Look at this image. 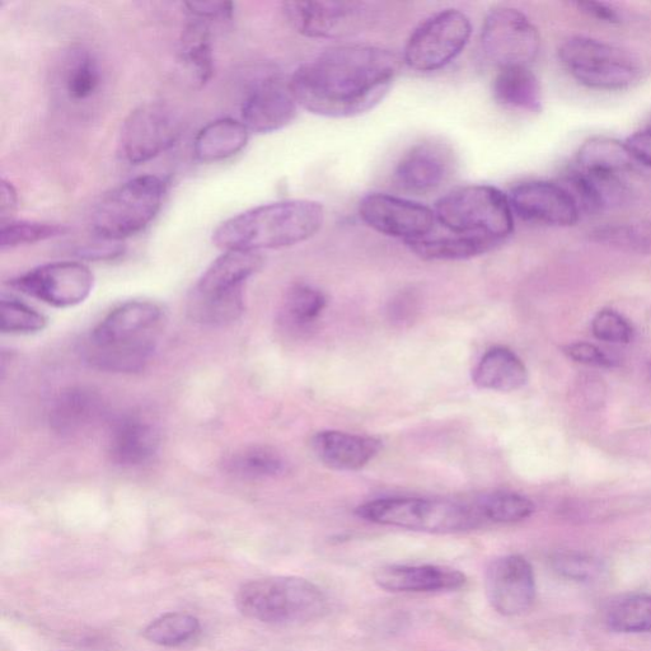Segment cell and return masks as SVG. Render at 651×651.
Returning <instances> with one entry per match:
<instances>
[{
	"label": "cell",
	"instance_id": "d6a6232c",
	"mask_svg": "<svg viewBox=\"0 0 651 651\" xmlns=\"http://www.w3.org/2000/svg\"><path fill=\"white\" fill-rule=\"evenodd\" d=\"M475 507L484 522L500 524L526 521L535 513L536 509L532 500L521 494L509 493V491H495V493L481 496Z\"/></svg>",
	"mask_w": 651,
	"mask_h": 651
},
{
	"label": "cell",
	"instance_id": "83f0119b",
	"mask_svg": "<svg viewBox=\"0 0 651 651\" xmlns=\"http://www.w3.org/2000/svg\"><path fill=\"white\" fill-rule=\"evenodd\" d=\"M406 245L423 260L458 261L487 254L498 247L500 243L487 237L453 234V237L432 238L428 236L420 238V240L406 242Z\"/></svg>",
	"mask_w": 651,
	"mask_h": 651
},
{
	"label": "cell",
	"instance_id": "f546056e",
	"mask_svg": "<svg viewBox=\"0 0 651 651\" xmlns=\"http://www.w3.org/2000/svg\"><path fill=\"white\" fill-rule=\"evenodd\" d=\"M634 161L626 143L597 137L589 139L579 149L576 168L585 172L620 175L621 172L629 170Z\"/></svg>",
	"mask_w": 651,
	"mask_h": 651
},
{
	"label": "cell",
	"instance_id": "74e56055",
	"mask_svg": "<svg viewBox=\"0 0 651 651\" xmlns=\"http://www.w3.org/2000/svg\"><path fill=\"white\" fill-rule=\"evenodd\" d=\"M0 307H2L0 308V322H2L3 334H36L48 326V320L44 315L16 298L3 297Z\"/></svg>",
	"mask_w": 651,
	"mask_h": 651
},
{
	"label": "cell",
	"instance_id": "7c38bea8",
	"mask_svg": "<svg viewBox=\"0 0 651 651\" xmlns=\"http://www.w3.org/2000/svg\"><path fill=\"white\" fill-rule=\"evenodd\" d=\"M180 116L162 102L143 103L130 112L120 130L121 157L130 165H143L161 156L180 138Z\"/></svg>",
	"mask_w": 651,
	"mask_h": 651
},
{
	"label": "cell",
	"instance_id": "603a6c76",
	"mask_svg": "<svg viewBox=\"0 0 651 651\" xmlns=\"http://www.w3.org/2000/svg\"><path fill=\"white\" fill-rule=\"evenodd\" d=\"M105 402L96 391L72 387L60 393L50 412V425L55 433L73 437L86 432L105 415Z\"/></svg>",
	"mask_w": 651,
	"mask_h": 651
},
{
	"label": "cell",
	"instance_id": "8d00e7d4",
	"mask_svg": "<svg viewBox=\"0 0 651 651\" xmlns=\"http://www.w3.org/2000/svg\"><path fill=\"white\" fill-rule=\"evenodd\" d=\"M65 233H67V228L59 226V224L14 220L7 226L0 227V250H13V248L34 245V243L64 236Z\"/></svg>",
	"mask_w": 651,
	"mask_h": 651
},
{
	"label": "cell",
	"instance_id": "e0dca14e",
	"mask_svg": "<svg viewBox=\"0 0 651 651\" xmlns=\"http://www.w3.org/2000/svg\"><path fill=\"white\" fill-rule=\"evenodd\" d=\"M485 589L491 607L500 615H522L536 599V578L531 562L521 555L499 557L486 570Z\"/></svg>",
	"mask_w": 651,
	"mask_h": 651
},
{
	"label": "cell",
	"instance_id": "f35d334b",
	"mask_svg": "<svg viewBox=\"0 0 651 651\" xmlns=\"http://www.w3.org/2000/svg\"><path fill=\"white\" fill-rule=\"evenodd\" d=\"M552 568L562 578L574 580V582H588L597 578L602 571L599 560L592 556L566 552L559 554L552 559Z\"/></svg>",
	"mask_w": 651,
	"mask_h": 651
},
{
	"label": "cell",
	"instance_id": "ffe728a7",
	"mask_svg": "<svg viewBox=\"0 0 651 651\" xmlns=\"http://www.w3.org/2000/svg\"><path fill=\"white\" fill-rule=\"evenodd\" d=\"M379 588L393 593L451 592L465 587L466 575L439 565H386L374 573Z\"/></svg>",
	"mask_w": 651,
	"mask_h": 651
},
{
	"label": "cell",
	"instance_id": "5bb4252c",
	"mask_svg": "<svg viewBox=\"0 0 651 651\" xmlns=\"http://www.w3.org/2000/svg\"><path fill=\"white\" fill-rule=\"evenodd\" d=\"M93 284L92 271L74 261L51 262L9 281L12 288L56 308L83 303L90 297Z\"/></svg>",
	"mask_w": 651,
	"mask_h": 651
},
{
	"label": "cell",
	"instance_id": "9c48e42d",
	"mask_svg": "<svg viewBox=\"0 0 651 651\" xmlns=\"http://www.w3.org/2000/svg\"><path fill=\"white\" fill-rule=\"evenodd\" d=\"M560 59L576 81L593 90H625L641 73L638 60L627 51L590 37H570L560 48Z\"/></svg>",
	"mask_w": 651,
	"mask_h": 651
},
{
	"label": "cell",
	"instance_id": "bcb514c9",
	"mask_svg": "<svg viewBox=\"0 0 651 651\" xmlns=\"http://www.w3.org/2000/svg\"><path fill=\"white\" fill-rule=\"evenodd\" d=\"M574 4L580 11L588 14L590 17L596 18L598 21L607 23L621 22L620 13L610 6V4L602 2H575Z\"/></svg>",
	"mask_w": 651,
	"mask_h": 651
},
{
	"label": "cell",
	"instance_id": "277c9868",
	"mask_svg": "<svg viewBox=\"0 0 651 651\" xmlns=\"http://www.w3.org/2000/svg\"><path fill=\"white\" fill-rule=\"evenodd\" d=\"M236 606L243 616L268 625H302L329 611L326 594L299 576H269L238 589Z\"/></svg>",
	"mask_w": 651,
	"mask_h": 651
},
{
	"label": "cell",
	"instance_id": "ac0fdd59",
	"mask_svg": "<svg viewBox=\"0 0 651 651\" xmlns=\"http://www.w3.org/2000/svg\"><path fill=\"white\" fill-rule=\"evenodd\" d=\"M509 203L513 213L526 222L569 227L578 223L580 209L562 185L528 181L513 187Z\"/></svg>",
	"mask_w": 651,
	"mask_h": 651
},
{
	"label": "cell",
	"instance_id": "2e32d148",
	"mask_svg": "<svg viewBox=\"0 0 651 651\" xmlns=\"http://www.w3.org/2000/svg\"><path fill=\"white\" fill-rule=\"evenodd\" d=\"M359 215L367 226L406 242L432 233L435 213L428 206L387 194H369L359 204Z\"/></svg>",
	"mask_w": 651,
	"mask_h": 651
},
{
	"label": "cell",
	"instance_id": "8992f818",
	"mask_svg": "<svg viewBox=\"0 0 651 651\" xmlns=\"http://www.w3.org/2000/svg\"><path fill=\"white\" fill-rule=\"evenodd\" d=\"M355 513L364 521L381 526L433 535L468 532L484 523L475 505L439 499H377L360 505Z\"/></svg>",
	"mask_w": 651,
	"mask_h": 651
},
{
	"label": "cell",
	"instance_id": "8fae6325",
	"mask_svg": "<svg viewBox=\"0 0 651 651\" xmlns=\"http://www.w3.org/2000/svg\"><path fill=\"white\" fill-rule=\"evenodd\" d=\"M289 25L309 39H341L360 34L377 20V4L368 2H287Z\"/></svg>",
	"mask_w": 651,
	"mask_h": 651
},
{
	"label": "cell",
	"instance_id": "1f68e13d",
	"mask_svg": "<svg viewBox=\"0 0 651 651\" xmlns=\"http://www.w3.org/2000/svg\"><path fill=\"white\" fill-rule=\"evenodd\" d=\"M226 470L242 479H270L284 473L287 463L273 449L252 447L232 454L226 462Z\"/></svg>",
	"mask_w": 651,
	"mask_h": 651
},
{
	"label": "cell",
	"instance_id": "d6986e66",
	"mask_svg": "<svg viewBox=\"0 0 651 651\" xmlns=\"http://www.w3.org/2000/svg\"><path fill=\"white\" fill-rule=\"evenodd\" d=\"M453 165V152L448 145L419 143L400 159L395 177L401 189L414 194H428L439 189L451 177Z\"/></svg>",
	"mask_w": 651,
	"mask_h": 651
},
{
	"label": "cell",
	"instance_id": "7402d4cb",
	"mask_svg": "<svg viewBox=\"0 0 651 651\" xmlns=\"http://www.w3.org/2000/svg\"><path fill=\"white\" fill-rule=\"evenodd\" d=\"M312 449L331 470L358 471L378 456L382 442L364 435L325 430L313 437Z\"/></svg>",
	"mask_w": 651,
	"mask_h": 651
},
{
	"label": "cell",
	"instance_id": "52a82bcc",
	"mask_svg": "<svg viewBox=\"0 0 651 651\" xmlns=\"http://www.w3.org/2000/svg\"><path fill=\"white\" fill-rule=\"evenodd\" d=\"M166 184L153 175L134 177L107 192L93 209L91 228L97 238L121 242L135 236L157 217Z\"/></svg>",
	"mask_w": 651,
	"mask_h": 651
},
{
	"label": "cell",
	"instance_id": "ee69618b",
	"mask_svg": "<svg viewBox=\"0 0 651 651\" xmlns=\"http://www.w3.org/2000/svg\"><path fill=\"white\" fill-rule=\"evenodd\" d=\"M18 209V194L11 181L2 180L0 186V227L14 222Z\"/></svg>",
	"mask_w": 651,
	"mask_h": 651
},
{
	"label": "cell",
	"instance_id": "4fadbf2b",
	"mask_svg": "<svg viewBox=\"0 0 651 651\" xmlns=\"http://www.w3.org/2000/svg\"><path fill=\"white\" fill-rule=\"evenodd\" d=\"M486 58L496 68L528 67L540 53L541 37L526 14L510 7L494 8L481 31Z\"/></svg>",
	"mask_w": 651,
	"mask_h": 651
},
{
	"label": "cell",
	"instance_id": "836d02e7",
	"mask_svg": "<svg viewBox=\"0 0 651 651\" xmlns=\"http://www.w3.org/2000/svg\"><path fill=\"white\" fill-rule=\"evenodd\" d=\"M200 631V622L195 616L184 612H168L152 621L143 631L151 643L175 648L194 639Z\"/></svg>",
	"mask_w": 651,
	"mask_h": 651
},
{
	"label": "cell",
	"instance_id": "f1b7e54d",
	"mask_svg": "<svg viewBox=\"0 0 651 651\" xmlns=\"http://www.w3.org/2000/svg\"><path fill=\"white\" fill-rule=\"evenodd\" d=\"M62 81L70 101L91 100L102 83V69L96 55L82 46L70 50L65 59Z\"/></svg>",
	"mask_w": 651,
	"mask_h": 651
},
{
	"label": "cell",
	"instance_id": "cb8c5ba5",
	"mask_svg": "<svg viewBox=\"0 0 651 651\" xmlns=\"http://www.w3.org/2000/svg\"><path fill=\"white\" fill-rule=\"evenodd\" d=\"M472 381L482 390L514 392L521 390L528 381L526 365L514 351L496 346L486 351L473 369Z\"/></svg>",
	"mask_w": 651,
	"mask_h": 651
},
{
	"label": "cell",
	"instance_id": "9a60e30c",
	"mask_svg": "<svg viewBox=\"0 0 651 651\" xmlns=\"http://www.w3.org/2000/svg\"><path fill=\"white\" fill-rule=\"evenodd\" d=\"M298 106L290 78L266 70L248 87L241 105V121L250 133H274L293 123Z\"/></svg>",
	"mask_w": 651,
	"mask_h": 651
},
{
	"label": "cell",
	"instance_id": "d590c367",
	"mask_svg": "<svg viewBox=\"0 0 651 651\" xmlns=\"http://www.w3.org/2000/svg\"><path fill=\"white\" fill-rule=\"evenodd\" d=\"M326 303L325 294L320 289L307 284L294 285L285 297V320L295 327L311 325L321 316Z\"/></svg>",
	"mask_w": 651,
	"mask_h": 651
},
{
	"label": "cell",
	"instance_id": "e575fe53",
	"mask_svg": "<svg viewBox=\"0 0 651 651\" xmlns=\"http://www.w3.org/2000/svg\"><path fill=\"white\" fill-rule=\"evenodd\" d=\"M592 240L617 250L651 255V220L597 228Z\"/></svg>",
	"mask_w": 651,
	"mask_h": 651
},
{
	"label": "cell",
	"instance_id": "f6af8a7d",
	"mask_svg": "<svg viewBox=\"0 0 651 651\" xmlns=\"http://www.w3.org/2000/svg\"><path fill=\"white\" fill-rule=\"evenodd\" d=\"M626 145L635 161L651 167V124L627 139Z\"/></svg>",
	"mask_w": 651,
	"mask_h": 651
},
{
	"label": "cell",
	"instance_id": "60d3db41",
	"mask_svg": "<svg viewBox=\"0 0 651 651\" xmlns=\"http://www.w3.org/2000/svg\"><path fill=\"white\" fill-rule=\"evenodd\" d=\"M184 6L192 18L205 22L231 20L234 13L231 2H187Z\"/></svg>",
	"mask_w": 651,
	"mask_h": 651
},
{
	"label": "cell",
	"instance_id": "7bdbcfd3",
	"mask_svg": "<svg viewBox=\"0 0 651 651\" xmlns=\"http://www.w3.org/2000/svg\"><path fill=\"white\" fill-rule=\"evenodd\" d=\"M124 254V246L120 242L101 240L79 248L77 255L86 260H111Z\"/></svg>",
	"mask_w": 651,
	"mask_h": 651
},
{
	"label": "cell",
	"instance_id": "d4e9b609",
	"mask_svg": "<svg viewBox=\"0 0 651 651\" xmlns=\"http://www.w3.org/2000/svg\"><path fill=\"white\" fill-rule=\"evenodd\" d=\"M250 130L242 121L219 119L205 125L194 140V156L203 163L226 161L245 149Z\"/></svg>",
	"mask_w": 651,
	"mask_h": 651
},
{
	"label": "cell",
	"instance_id": "3957f363",
	"mask_svg": "<svg viewBox=\"0 0 651 651\" xmlns=\"http://www.w3.org/2000/svg\"><path fill=\"white\" fill-rule=\"evenodd\" d=\"M323 220L325 212L317 201H278L226 220L215 229L213 242L224 251L278 250L309 240Z\"/></svg>",
	"mask_w": 651,
	"mask_h": 651
},
{
	"label": "cell",
	"instance_id": "484cf974",
	"mask_svg": "<svg viewBox=\"0 0 651 651\" xmlns=\"http://www.w3.org/2000/svg\"><path fill=\"white\" fill-rule=\"evenodd\" d=\"M179 63L190 82L196 87H204L212 79L214 54L209 22L191 17V21L182 31Z\"/></svg>",
	"mask_w": 651,
	"mask_h": 651
},
{
	"label": "cell",
	"instance_id": "44dd1931",
	"mask_svg": "<svg viewBox=\"0 0 651 651\" xmlns=\"http://www.w3.org/2000/svg\"><path fill=\"white\" fill-rule=\"evenodd\" d=\"M159 447V434L152 421L128 414L112 424L109 437L111 461L121 467L142 466L152 460Z\"/></svg>",
	"mask_w": 651,
	"mask_h": 651
},
{
	"label": "cell",
	"instance_id": "6da1fadb",
	"mask_svg": "<svg viewBox=\"0 0 651 651\" xmlns=\"http://www.w3.org/2000/svg\"><path fill=\"white\" fill-rule=\"evenodd\" d=\"M400 69L401 59L390 50L368 45L336 46L295 70L290 88L304 110L345 119L381 103Z\"/></svg>",
	"mask_w": 651,
	"mask_h": 651
},
{
	"label": "cell",
	"instance_id": "7a4b0ae2",
	"mask_svg": "<svg viewBox=\"0 0 651 651\" xmlns=\"http://www.w3.org/2000/svg\"><path fill=\"white\" fill-rule=\"evenodd\" d=\"M162 321V309L157 304L147 301L121 304L87 337L83 358L103 372L143 371L156 351Z\"/></svg>",
	"mask_w": 651,
	"mask_h": 651
},
{
	"label": "cell",
	"instance_id": "ba28073f",
	"mask_svg": "<svg viewBox=\"0 0 651 651\" xmlns=\"http://www.w3.org/2000/svg\"><path fill=\"white\" fill-rule=\"evenodd\" d=\"M435 217L443 227L462 236L507 240L514 231L508 196L489 185H471L449 192L435 205Z\"/></svg>",
	"mask_w": 651,
	"mask_h": 651
},
{
	"label": "cell",
	"instance_id": "4316f807",
	"mask_svg": "<svg viewBox=\"0 0 651 651\" xmlns=\"http://www.w3.org/2000/svg\"><path fill=\"white\" fill-rule=\"evenodd\" d=\"M493 96L499 105L508 109L542 110L540 82L528 67L500 69L493 82Z\"/></svg>",
	"mask_w": 651,
	"mask_h": 651
},
{
	"label": "cell",
	"instance_id": "ab89813d",
	"mask_svg": "<svg viewBox=\"0 0 651 651\" xmlns=\"http://www.w3.org/2000/svg\"><path fill=\"white\" fill-rule=\"evenodd\" d=\"M594 336L612 344H627L634 336V330L624 317L612 309H603L592 322Z\"/></svg>",
	"mask_w": 651,
	"mask_h": 651
},
{
	"label": "cell",
	"instance_id": "4dcf8cb0",
	"mask_svg": "<svg viewBox=\"0 0 651 651\" xmlns=\"http://www.w3.org/2000/svg\"><path fill=\"white\" fill-rule=\"evenodd\" d=\"M606 625L621 634L651 632V594L632 593L615 599L607 608Z\"/></svg>",
	"mask_w": 651,
	"mask_h": 651
},
{
	"label": "cell",
	"instance_id": "b9f144b4",
	"mask_svg": "<svg viewBox=\"0 0 651 651\" xmlns=\"http://www.w3.org/2000/svg\"><path fill=\"white\" fill-rule=\"evenodd\" d=\"M565 353L568 354L570 359L575 360L576 363L592 365V367L611 368L615 365L612 359L608 358L601 349H598L593 344H571L565 349Z\"/></svg>",
	"mask_w": 651,
	"mask_h": 651
},
{
	"label": "cell",
	"instance_id": "30bf717a",
	"mask_svg": "<svg viewBox=\"0 0 651 651\" xmlns=\"http://www.w3.org/2000/svg\"><path fill=\"white\" fill-rule=\"evenodd\" d=\"M471 34V21L465 13L444 9L412 32L405 48V63L418 72L442 69L462 53Z\"/></svg>",
	"mask_w": 651,
	"mask_h": 651
},
{
	"label": "cell",
	"instance_id": "5b68a950",
	"mask_svg": "<svg viewBox=\"0 0 651 651\" xmlns=\"http://www.w3.org/2000/svg\"><path fill=\"white\" fill-rule=\"evenodd\" d=\"M264 264L259 252L226 251L209 266L192 293L190 312L206 326H226L245 309L243 289Z\"/></svg>",
	"mask_w": 651,
	"mask_h": 651
}]
</instances>
